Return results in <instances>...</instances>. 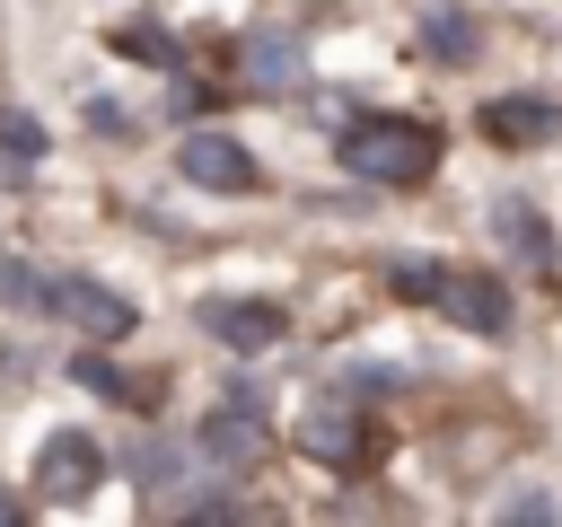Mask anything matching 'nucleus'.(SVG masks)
Wrapping results in <instances>:
<instances>
[{"label":"nucleus","mask_w":562,"mask_h":527,"mask_svg":"<svg viewBox=\"0 0 562 527\" xmlns=\"http://www.w3.org/2000/svg\"><path fill=\"white\" fill-rule=\"evenodd\" d=\"M342 167L360 184H422L439 167V123L422 114H369V123H342Z\"/></svg>","instance_id":"nucleus-1"},{"label":"nucleus","mask_w":562,"mask_h":527,"mask_svg":"<svg viewBox=\"0 0 562 527\" xmlns=\"http://www.w3.org/2000/svg\"><path fill=\"white\" fill-rule=\"evenodd\" d=\"M299 448H307L316 466H334V474H360V466L378 457V422H369V404H351V395H316V404L299 413Z\"/></svg>","instance_id":"nucleus-2"},{"label":"nucleus","mask_w":562,"mask_h":527,"mask_svg":"<svg viewBox=\"0 0 562 527\" xmlns=\"http://www.w3.org/2000/svg\"><path fill=\"white\" fill-rule=\"evenodd\" d=\"M193 448L220 466V474H246V466H263V448H272V430H263V413H255V395H228L220 413H202V430H193Z\"/></svg>","instance_id":"nucleus-3"},{"label":"nucleus","mask_w":562,"mask_h":527,"mask_svg":"<svg viewBox=\"0 0 562 527\" xmlns=\"http://www.w3.org/2000/svg\"><path fill=\"white\" fill-rule=\"evenodd\" d=\"M97 474H105V448L88 439V430H53L44 448H35V501H88L97 492Z\"/></svg>","instance_id":"nucleus-4"},{"label":"nucleus","mask_w":562,"mask_h":527,"mask_svg":"<svg viewBox=\"0 0 562 527\" xmlns=\"http://www.w3.org/2000/svg\"><path fill=\"white\" fill-rule=\"evenodd\" d=\"M53 316H61L70 334H97V343H123V334H132V299L105 290V281H88V272H61V281H53Z\"/></svg>","instance_id":"nucleus-5"},{"label":"nucleus","mask_w":562,"mask_h":527,"mask_svg":"<svg viewBox=\"0 0 562 527\" xmlns=\"http://www.w3.org/2000/svg\"><path fill=\"white\" fill-rule=\"evenodd\" d=\"M176 167H184V184H202V193H255V184H263L255 158H246V141H228V132H184Z\"/></svg>","instance_id":"nucleus-6"},{"label":"nucleus","mask_w":562,"mask_h":527,"mask_svg":"<svg viewBox=\"0 0 562 527\" xmlns=\"http://www.w3.org/2000/svg\"><path fill=\"white\" fill-rule=\"evenodd\" d=\"M202 334L228 343V351H272L290 334V316L272 299H202Z\"/></svg>","instance_id":"nucleus-7"},{"label":"nucleus","mask_w":562,"mask_h":527,"mask_svg":"<svg viewBox=\"0 0 562 527\" xmlns=\"http://www.w3.org/2000/svg\"><path fill=\"white\" fill-rule=\"evenodd\" d=\"M465 334H483V343H501L509 334V290H501V272H448V299H439Z\"/></svg>","instance_id":"nucleus-8"},{"label":"nucleus","mask_w":562,"mask_h":527,"mask_svg":"<svg viewBox=\"0 0 562 527\" xmlns=\"http://www.w3.org/2000/svg\"><path fill=\"white\" fill-rule=\"evenodd\" d=\"M237 79H246V88H263V97H290V88L307 79V53H299V35H246V53H237Z\"/></svg>","instance_id":"nucleus-9"},{"label":"nucleus","mask_w":562,"mask_h":527,"mask_svg":"<svg viewBox=\"0 0 562 527\" xmlns=\"http://www.w3.org/2000/svg\"><path fill=\"white\" fill-rule=\"evenodd\" d=\"M483 132H492L501 149H536V141L562 132V105H553V97H492V105H483Z\"/></svg>","instance_id":"nucleus-10"},{"label":"nucleus","mask_w":562,"mask_h":527,"mask_svg":"<svg viewBox=\"0 0 562 527\" xmlns=\"http://www.w3.org/2000/svg\"><path fill=\"white\" fill-rule=\"evenodd\" d=\"M413 44H422L430 61H474V44H483V26H474V9H457V0H439V9H422V26H413Z\"/></svg>","instance_id":"nucleus-11"},{"label":"nucleus","mask_w":562,"mask_h":527,"mask_svg":"<svg viewBox=\"0 0 562 527\" xmlns=\"http://www.w3.org/2000/svg\"><path fill=\"white\" fill-rule=\"evenodd\" d=\"M132 483H140L149 501H176V483H184V448H167V439H132Z\"/></svg>","instance_id":"nucleus-12"},{"label":"nucleus","mask_w":562,"mask_h":527,"mask_svg":"<svg viewBox=\"0 0 562 527\" xmlns=\"http://www.w3.org/2000/svg\"><path fill=\"white\" fill-rule=\"evenodd\" d=\"M114 53H123V61H149V70H176V61H184L158 18H123V26H114Z\"/></svg>","instance_id":"nucleus-13"},{"label":"nucleus","mask_w":562,"mask_h":527,"mask_svg":"<svg viewBox=\"0 0 562 527\" xmlns=\"http://www.w3.org/2000/svg\"><path fill=\"white\" fill-rule=\"evenodd\" d=\"M386 290H395L404 307H439V299H448V272H439L430 255H395V264H386Z\"/></svg>","instance_id":"nucleus-14"},{"label":"nucleus","mask_w":562,"mask_h":527,"mask_svg":"<svg viewBox=\"0 0 562 527\" xmlns=\"http://www.w3.org/2000/svg\"><path fill=\"white\" fill-rule=\"evenodd\" d=\"M501 237H509V246H527V255H536V272H544V281H553V272H562V246H553V228H544V220H536V211H518V202H501Z\"/></svg>","instance_id":"nucleus-15"},{"label":"nucleus","mask_w":562,"mask_h":527,"mask_svg":"<svg viewBox=\"0 0 562 527\" xmlns=\"http://www.w3.org/2000/svg\"><path fill=\"white\" fill-rule=\"evenodd\" d=\"M0 307H18V316H35V307H53V281L26 264V255H0Z\"/></svg>","instance_id":"nucleus-16"},{"label":"nucleus","mask_w":562,"mask_h":527,"mask_svg":"<svg viewBox=\"0 0 562 527\" xmlns=\"http://www.w3.org/2000/svg\"><path fill=\"white\" fill-rule=\"evenodd\" d=\"M70 378H79L88 395H114V404H140V378H123V369H114L105 351H79V360H70Z\"/></svg>","instance_id":"nucleus-17"},{"label":"nucleus","mask_w":562,"mask_h":527,"mask_svg":"<svg viewBox=\"0 0 562 527\" xmlns=\"http://www.w3.org/2000/svg\"><path fill=\"white\" fill-rule=\"evenodd\" d=\"M0 149H9V158H44V123L9 105V114H0Z\"/></svg>","instance_id":"nucleus-18"},{"label":"nucleus","mask_w":562,"mask_h":527,"mask_svg":"<svg viewBox=\"0 0 562 527\" xmlns=\"http://www.w3.org/2000/svg\"><path fill=\"white\" fill-rule=\"evenodd\" d=\"M501 518H553V492H509Z\"/></svg>","instance_id":"nucleus-19"},{"label":"nucleus","mask_w":562,"mask_h":527,"mask_svg":"<svg viewBox=\"0 0 562 527\" xmlns=\"http://www.w3.org/2000/svg\"><path fill=\"white\" fill-rule=\"evenodd\" d=\"M9 518H18V492H9V483H0V527H9Z\"/></svg>","instance_id":"nucleus-20"}]
</instances>
